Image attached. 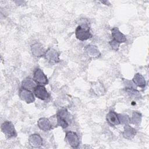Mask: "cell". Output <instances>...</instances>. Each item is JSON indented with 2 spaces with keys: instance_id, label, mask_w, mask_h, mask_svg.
Segmentation results:
<instances>
[{
  "instance_id": "4fadbf2b",
  "label": "cell",
  "mask_w": 149,
  "mask_h": 149,
  "mask_svg": "<svg viewBox=\"0 0 149 149\" xmlns=\"http://www.w3.org/2000/svg\"><path fill=\"white\" fill-rule=\"evenodd\" d=\"M136 134V130L130 125L126 124L124 127V130L123 132V136L125 138L127 139H131L134 137Z\"/></svg>"
},
{
  "instance_id": "52a82bcc",
  "label": "cell",
  "mask_w": 149,
  "mask_h": 149,
  "mask_svg": "<svg viewBox=\"0 0 149 149\" xmlns=\"http://www.w3.org/2000/svg\"><path fill=\"white\" fill-rule=\"evenodd\" d=\"M33 91L36 97L42 100H45L49 97V94L45 87L42 85H37L34 88Z\"/></svg>"
},
{
  "instance_id": "e0dca14e",
  "label": "cell",
  "mask_w": 149,
  "mask_h": 149,
  "mask_svg": "<svg viewBox=\"0 0 149 149\" xmlns=\"http://www.w3.org/2000/svg\"><path fill=\"white\" fill-rule=\"evenodd\" d=\"M86 51L90 56L96 57L100 55V53L97 48L94 45H88L86 47Z\"/></svg>"
},
{
  "instance_id": "ffe728a7",
  "label": "cell",
  "mask_w": 149,
  "mask_h": 149,
  "mask_svg": "<svg viewBox=\"0 0 149 149\" xmlns=\"http://www.w3.org/2000/svg\"><path fill=\"white\" fill-rule=\"evenodd\" d=\"M119 44H120L119 43L117 42L116 41H114L113 40L110 41V45H111V47L112 48V49H115L116 51H117L119 47Z\"/></svg>"
},
{
  "instance_id": "ba28073f",
  "label": "cell",
  "mask_w": 149,
  "mask_h": 149,
  "mask_svg": "<svg viewBox=\"0 0 149 149\" xmlns=\"http://www.w3.org/2000/svg\"><path fill=\"white\" fill-rule=\"evenodd\" d=\"M112 37H113V40L116 41L118 43L125 42L126 41L125 36L122 33L118 27H114L111 30Z\"/></svg>"
},
{
  "instance_id": "5bb4252c",
  "label": "cell",
  "mask_w": 149,
  "mask_h": 149,
  "mask_svg": "<svg viewBox=\"0 0 149 149\" xmlns=\"http://www.w3.org/2000/svg\"><path fill=\"white\" fill-rule=\"evenodd\" d=\"M31 52L34 56H41L44 55L45 52L42 46L37 43L33 44L31 47Z\"/></svg>"
},
{
  "instance_id": "2e32d148",
  "label": "cell",
  "mask_w": 149,
  "mask_h": 149,
  "mask_svg": "<svg viewBox=\"0 0 149 149\" xmlns=\"http://www.w3.org/2000/svg\"><path fill=\"white\" fill-rule=\"evenodd\" d=\"M133 81L134 84H136L140 87H144L146 86V82L144 77L140 73H137L134 75Z\"/></svg>"
},
{
  "instance_id": "8fae6325",
  "label": "cell",
  "mask_w": 149,
  "mask_h": 149,
  "mask_svg": "<svg viewBox=\"0 0 149 149\" xmlns=\"http://www.w3.org/2000/svg\"><path fill=\"white\" fill-rule=\"evenodd\" d=\"M37 125L41 130L44 132H47L51 130L52 127V125L49 119L44 117L39 119L37 122Z\"/></svg>"
},
{
  "instance_id": "9c48e42d",
  "label": "cell",
  "mask_w": 149,
  "mask_h": 149,
  "mask_svg": "<svg viewBox=\"0 0 149 149\" xmlns=\"http://www.w3.org/2000/svg\"><path fill=\"white\" fill-rule=\"evenodd\" d=\"M29 143L33 147L38 148L42 145V139L38 134H33L29 136Z\"/></svg>"
},
{
  "instance_id": "8992f818",
  "label": "cell",
  "mask_w": 149,
  "mask_h": 149,
  "mask_svg": "<svg viewBox=\"0 0 149 149\" xmlns=\"http://www.w3.org/2000/svg\"><path fill=\"white\" fill-rule=\"evenodd\" d=\"M19 95L20 98L27 104L33 102L35 100V98L33 93L30 90L24 88H20L19 90Z\"/></svg>"
},
{
  "instance_id": "9a60e30c",
  "label": "cell",
  "mask_w": 149,
  "mask_h": 149,
  "mask_svg": "<svg viewBox=\"0 0 149 149\" xmlns=\"http://www.w3.org/2000/svg\"><path fill=\"white\" fill-rule=\"evenodd\" d=\"M37 84L34 80L30 78H26L22 82V87L29 90H34Z\"/></svg>"
},
{
  "instance_id": "30bf717a",
  "label": "cell",
  "mask_w": 149,
  "mask_h": 149,
  "mask_svg": "<svg viewBox=\"0 0 149 149\" xmlns=\"http://www.w3.org/2000/svg\"><path fill=\"white\" fill-rule=\"evenodd\" d=\"M44 56L45 58L49 61L53 62H59L60 59L59 58V54L54 49L49 48L45 53Z\"/></svg>"
},
{
  "instance_id": "3957f363",
  "label": "cell",
  "mask_w": 149,
  "mask_h": 149,
  "mask_svg": "<svg viewBox=\"0 0 149 149\" xmlns=\"http://www.w3.org/2000/svg\"><path fill=\"white\" fill-rule=\"evenodd\" d=\"M65 140L72 148H77L80 143L78 135L72 131H69L66 133Z\"/></svg>"
},
{
  "instance_id": "ac0fdd59",
  "label": "cell",
  "mask_w": 149,
  "mask_h": 149,
  "mask_svg": "<svg viewBox=\"0 0 149 149\" xmlns=\"http://www.w3.org/2000/svg\"><path fill=\"white\" fill-rule=\"evenodd\" d=\"M141 113L137 112H134L132 114V118L130 119V122L131 121V123L136 125H139L141 122Z\"/></svg>"
},
{
  "instance_id": "7c38bea8",
  "label": "cell",
  "mask_w": 149,
  "mask_h": 149,
  "mask_svg": "<svg viewBox=\"0 0 149 149\" xmlns=\"http://www.w3.org/2000/svg\"><path fill=\"white\" fill-rule=\"evenodd\" d=\"M107 120L108 123L112 126L120 124L118 115L114 111H109L107 115Z\"/></svg>"
},
{
  "instance_id": "5b68a950",
  "label": "cell",
  "mask_w": 149,
  "mask_h": 149,
  "mask_svg": "<svg viewBox=\"0 0 149 149\" xmlns=\"http://www.w3.org/2000/svg\"><path fill=\"white\" fill-rule=\"evenodd\" d=\"M33 80L36 83L40 84H47L48 83L47 76L40 68H37L35 70L33 75Z\"/></svg>"
},
{
  "instance_id": "7a4b0ae2",
  "label": "cell",
  "mask_w": 149,
  "mask_h": 149,
  "mask_svg": "<svg viewBox=\"0 0 149 149\" xmlns=\"http://www.w3.org/2000/svg\"><path fill=\"white\" fill-rule=\"evenodd\" d=\"M57 123L58 125L61 126L62 128H66L68 125V120H69V114L68 111L66 109L60 110L56 114Z\"/></svg>"
},
{
  "instance_id": "6da1fadb",
  "label": "cell",
  "mask_w": 149,
  "mask_h": 149,
  "mask_svg": "<svg viewBox=\"0 0 149 149\" xmlns=\"http://www.w3.org/2000/svg\"><path fill=\"white\" fill-rule=\"evenodd\" d=\"M75 34L76 38L81 41L87 40L92 37L90 31V27L86 23L78 26L76 29Z\"/></svg>"
},
{
  "instance_id": "d6986e66",
  "label": "cell",
  "mask_w": 149,
  "mask_h": 149,
  "mask_svg": "<svg viewBox=\"0 0 149 149\" xmlns=\"http://www.w3.org/2000/svg\"><path fill=\"white\" fill-rule=\"evenodd\" d=\"M118 118L120 121V123L122 124H127L130 122V118L127 115H123V114H118Z\"/></svg>"
},
{
  "instance_id": "277c9868",
  "label": "cell",
  "mask_w": 149,
  "mask_h": 149,
  "mask_svg": "<svg viewBox=\"0 0 149 149\" xmlns=\"http://www.w3.org/2000/svg\"><path fill=\"white\" fill-rule=\"evenodd\" d=\"M1 130L6 136L9 137L16 136V132L14 125L9 121H5L2 124Z\"/></svg>"
}]
</instances>
